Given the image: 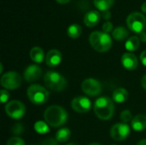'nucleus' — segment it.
<instances>
[{
    "instance_id": "obj_1",
    "label": "nucleus",
    "mask_w": 146,
    "mask_h": 145,
    "mask_svg": "<svg viewBox=\"0 0 146 145\" xmlns=\"http://www.w3.org/2000/svg\"><path fill=\"white\" fill-rule=\"evenodd\" d=\"M44 118L50 126L59 127L66 123L68 120V113L62 107L52 105L46 109L44 114Z\"/></svg>"
},
{
    "instance_id": "obj_7",
    "label": "nucleus",
    "mask_w": 146,
    "mask_h": 145,
    "mask_svg": "<svg viewBox=\"0 0 146 145\" xmlns=\"http://www.w3.org/2000/svg\"><path fill=\"white\" fill-rule=\"evenodd\" d=\"M5 112L11 119L20 120L23 118L26 114V107L21 102L13 100L7 103L5 105Z\"/></svg>"
},
{
    "instance_id": "obj_20",
    "label": "nucleus",
    "mask_w": 146,
    "mask_h": 145,
    "mask_svg": "<svg viewBox=\"0 0 146 145\" xmlns=\"http://www.w3.org/2000/svg\"><path fill=\"white\" fill-rule=\"evenodd\" d=\"M139 45H140V39H139V38L137 37V36H132V37H130L127 40V42L125 44V48L128 51L132 52V51L137 50L139 49Z\"/></svg>"
},
{
    "instance_id": "obj_22",
    "label": "nucleus",
    "mask_w": 146,
    "mask_h": 145,
    "mask_svg": "<svg viewBox=\"0 0 146 145\" xmlns=\"http://www.w3.org/2000/svg\"><path fill=\"white\" fill-rule=\"evenodd\" d=\"M114 3L115 0H93L95 7L103 12L109 10V9L112 7Z\"/></svg>"
},
{
    "instance_id": "obj_8",
    "label": "nucleus",
    "mask_w": 146,
    "mask_h": 145,
    "mask_svg": "<svg viewBox=\"0 0 146 145\" xmlns=\"http://www.w3.org/2000/svg\"><path fill=\"white\" fill-rule=\"evenodd\" d=\"M21 85V75L14 71L7 72L1 77V85L7 90H15Z\"/></svg>"
},
{
    "instance_id": "obj_33",
    "label": "nucleus",
    "mask_w": 146,
    "mask_h": 145,
    "mask_svg": "<svg viewBox=\"0 0 146 145\" xmlns=\"http://www.w3.org/2000/svg\"><path fill=\"white\" fill-rule=\"evenodd\" d=\"M139 39L142 41V42H144V43H146V32H141L140 34H139Z\"/></svg>"
},
{
    "instance_id": "obj_3",
    "label": "nucleus",
    "mask_w": 146,
    "mask_h": 145,
    "mask_svg": "<svg viewBox=\"0 0 146 145\" xmlns=\"http://www.w3.org/2000/svg\"><path fill=\"white\" fill-rule=\"evenodd\" d=\"M89 42L92 47L98 52H106L112 46V38L109 33L100 31L92 32L89 37Z\"/></svg>"
},
{
    "instance_id": "obj_9",
    "label": "nucleus",
    "mask_w": 146,
    "mask_h": 145,
    "mask_svg": "<svg viewBox=\"0 0 146 145\" xmlns=\"http://www.w3.org/2000/svg\"><path fill=\"white\" fill-rule=\"evenodd\" d=\"M130 132V127L127 123H116L110 129V136L115 141L121 142L128 138Z\"/></svg>"
},
{
    "instance_id": "obj_35",
    "label": "nucleus",
    "mask_w": 146,
    "mask_h": 145,
    "mask_svg": "<svg viewBox=\"0 0 146 145\" xmlns=\"http://www.w3.org/2000/svg\"><path fill=\"white\" fill-rule=\"evenodd\" d=\"M56 1L61 4H65V3H68L70 0H56Z\"/></svg>"
},
{
    "instance_id": "obj_6",
    "label": "nucleus",
    "mask_w": 146,
    "mask_h": 145,
    "mask_svg": "<svg viewBox=\"0 0 146 145\" xmlns=\"http://www.w3.org/2000/svg\"><path fill=\"white\" fill-rule=\"evenodd\" d=\"M127 25L132 32L140 34L146 29V17L141 13L133 12L127 18Z\"/></svg>"
},
{
    "instance_id": "obj_34",
    "label": "nucleus",
    "mask_w": 146,
    "mask_h": 145,
    "mask_svg": "<svg viewBox=\"0 0 146 145\" xmlns=\"http://www.w3.org/2000/svg\"><path fill=\"white\" fill-rule=\"evenodd\" d=\"M141 85H142V87L146 91V74L144 75V77L141 79Z\"/></svg>"
},
{
    "instance_id": "obj_11",
    "label": "nucleus",
    "mask_w": 146,
    "mask_h": 145,
    "mask_svg": "<svg viewBox=\"0 0 146 145\" xmlns=\"http://www.w3.org/2000/svg\"><path fill=\"white\" fill-rule=\"evenodd\" d=\"M71 107L75 112L85 114L90 111L92 108V103L88 97L83 96H78L72 100Z\"/></svg>"
},
{
    "instance_id": "obj_23",
    "label": "nucleus",
    "mask_w": 146,
    "mask_h": 145,
    "mask_svg": "<svg viewBox=\"0 0 146 145\" xmlns=\"http://www.w3.org/2000/svg\"><path fill=\"white\" fill-rule=\"evenodd\" d=\"M82 32V28L79 24H72L67 29V33L71 38H77L80 36Z\"/></svg>"
},
{
    "instance_id": "obj_30",
    "label": "nucleus",
    "mask_w": 146,
    "mask_h": 145,
    "mask_svg": "<svg viewBox=\"0 0 146 145\" xmlns=\"http://www.w3.org/2000/svg\"><path fill=\"white\" fill-rule=\"evenodd\" d=\"M0 94H1V96H0L1 103H5L9 100V92H8L6 90H1Z\"/></svg>"
},
{
    "instance_id": "obj_24",
    "label": "nucleus",
    "mask_w": 146,
    "mask_h": 145,
    "mask_svg": "<svg viewBox=\"0 0 146 145\" xmlns=\"http://www.w3.org/2000/svg\"><path fill=\"white\" fill-rule=\"evenodd\" d=\"M34 130L36 131V132L39 134H45L50 132L49 125L45 121H37L34 124Z\"/></svg>"
},
{
    "instance_id": "obj_10",
    "label": "nucleus",
    "mask_w": 146,
    "mask_h": 145,
    "mask_svg": "<svg viewBox=\"0 0 146 145\" xmlns=\"http://www.w3.org/2000/svg\"><path fill=\"white\" fill-rule=\"evenodd\" d=\"M81 89L85 94L91 97H95L98 96L102 92V85L98 80L89 78L82 82Z\"/></svg>"
},
{
    "instance_id": "obj_12",
    "label": "nucleus",
    "mask_w": 146,
    "mask_h": 145,
    "mask_svg": "<svg viewBox=\"0 0 146 145\" xmlns=\"http://www.w3.org/2000/svg\"><path fill=\"white\" fill-rule=\"evenodd\" d=\"M121 64L122 66L129 71H133L135 69H137L138 66H139V60L137 58V56L131 53V52H127L124 53L121 56Z\"/></svg>"
},
{
    "instance_id": "obj_21",
    "label": "nucleus",
    "mask_w": 146,
    "mask_h": 145,
    "mask_svg": "<svg viewBox=\"0 0 146 145\" xmlns=\"http://www.w3.org/2000/svg\"><path fill=\"white\" fill-rule=\"evenodd\" d=\"M71 137V132L68 128L63 127L59 129L56 133V139L59 143H65L67 142Z\"/></svg>"
},
{
    "instance_id": "obj_4",
    "label": "nucleus",
    "mask_w": 146,
    "mask_h": 145,
    "mask_svg": "<svg viewBox=\"0 0 146 145\" xmlns=\"http://www.w3.org/2000/svg\"><path fill=\"white\" fill-rule=\"evenodd\" d=\"M44 82L50 90L54 91H62L68 85L66 79L55 71L47 72L44 76Z\"/></svg>"
},
{
    "instance_id": "obj_16",
    "label": "nucleus",
    "mask_w": 146,
    "mask_h": 145,
    "mask_svg": "<svg viewBox=\"0 0 146 145\" xmlns=\"http://www.w3.org/2000/svg\"><path fill=\"white\" fill-rule=\"evenodd\" d=\"M132 128L136 132H142L146 129V115H139L135 116L131 122Z\"/></svg>"
},
{
    "instance_id": "obj_5",
    "label": "nucleus",
    "mask_w": 146,
    "mask_h": 145,
    "mask_svg": "<svg viewBox=\"0 0 146 145\" xmlns=\"http://www.w3.org/2000/svg\"><path fill=\"white\" fill-rule=\"evenodd\" d=\"M29 100L36 105H43L49 99L48 91L40 85H32L27 91Z\"/></svg>"
},
{
    "instance_id": "obj_39",
    "label": "nucleus",
    "mask_w": 146,
    "mask_h": 145,
    "mask_svg": "<svg viewBox=\"0 0 146 145\" xmlns=\"http://www.w3.org/2000/svg\"><path fill=\"white\" fill-rule=\"evenodd\" d=\"M89 145H101L100 144H98V143H92V144H90Z\"/></svg>"
},
{
    "instance_id": "obj_38",
    "label": "nucleus",
    "mask_w": 146,
    "mask_h": 145,
    "mask_svg": "<svg viewBox=\"0 0 146 145\" xmlns=\"http://www.w3.org/2000/svg\"><path fill=\"white\" fill-rule=\"evenodd\" d=\"M2 72H3V64L0 63V73H2Z\"/></svg>"
},
{
    "instance_id": "obj_19",
    "label": "nucleus",
    "mask_w": 146,
    "mask_h": 145,
    "mask_svg": "<svg viewBox=\"0 0 146 145\" xmlns=\"http://www.w3.org/2000/svg\"><path fill=\"white\" fill-rule=\"evenodd\" d=\"M128 31L124 26H117L112 32L113 38L117 41H123L128 38Z\"/></svg>"
},
{
    "instance_id": "obj_36",
    "label": "nucleus",
    "mask_w": 146,
    "mask_h": 145,
    "mask_svg": "<svg viewBox=\"0 0 146 145\" xmlns=\"http://www.w3.org/2000/svg\"><path fill=\"white\" fill-rule=\"evenodd\" d=\"M141 10H142L144 13H146V2L142 4V6H141Z\"/></svg>"
},
{
    "instance_id": "obj_2",
    "label": "nucleus",
    "mask_w": 146,
    "mask_h": 145,
    "mask_svg": "<svg viewBox=\"0 0 146 145\" xmlns=\"http://www.w3.org/2000/svg\"><path fill=\"white\" fill-rule=\"evenodd\" d=\"M93 110L96 116L103 121L110 120L115 112V105L113 101L108 97H98L93 105Z\"/></svg>"
},
{
    "instance_id": "obj_25",
    "label": "nucleus",
    "mask_w": 146,
    "mask_h": 145,
    "mask_svg": "<svg viewBox=\"0 0 146 145\" xmlns=\"http://www.w3.org/2000/svg\"><path fill=\"white\" fill-rule=\"evenodd\" d=\"M6 145H25V142L21 138L12 137L7 141Z\"/></svg>"
},
{
    "instance_id": "obj_15",
    "label": "nucleus",
    "mask_w": 146,
    "mask_h": 145,
    "mask_svg": "<svg viewBox=\"0 0 146 145\" xmlns=\"http://www.w3.org/2000/svg\"><path fill=\"white\" fill-rule=\"evenodd\" d=\"M101 17H102V15H100L98 11L90 10L84 16V23L86 26L93 27L99 23Z\"/></svg>"
},
{
    "instance_id": "obj_40",
    "label": "nucleus",
    "mask_w": 146,
    "mask_h": 145,
    "mask_svg": "<svg viewBox=\"0 0 146 145\" xmlns=\"http://www.w3.org/2000/svg\"><path fill=\"white\" fill-rule=\"evenodd\" d=\"M66 145H78L77 144H74V143H70V144H66Z\"/></svg>"
},
{
    "instance_id": "obj_27",
    "label": "nucleus",
    "mask_w": 146,
    "mask_h": 145,
    "mask_svg": "<svg viewBox=\"0 0 146 145\" xmlns=\"http://www.w3.org/2000/svg\"><path fill=\"white\" fill-rule=\"evenodd\" d=\"M11 132L15 135H20L24 132V126L21 123H16L12 126Z\"/></svg>"
},
{
    "instance_id": "obj_26",
    "label": "nucleus",
    "mask_w": 146,
    "mask_h": 145,
    "mask_svg": "<svg viewBox=\"0 0 146 145\" xmlns=\"http://www.w3.org/2000/svg\"><path fill=\"white\" fill-rule=\"evenodd\" d=\"M132 117H133L132 116V113L129 110H127V109L123 110L121 113V115H120V118H121V121L124 122V123H127V122L130 121L132 120Z\"/></svg>"
},
{
    "instance_id": "obj_14",
    "label": "nucleus",
    "mask_w": 146,
    "mask_h": 145,
    "mask_svg": "<svg viewBox=\"0 0 146 145\" xmlns=\"http://www.w3.org/2000/svg\"><path fill=\"white\" fill-rule=\"evenodd\" d=\"M62 60V53L56 49H52L48 51L45 56V62L46 65L50 68H55L58 66Z\"/></svg>"
},
{
    "instance_id": "obj_17",
    "label": "nucleus",
    "mask_w": 146,
    "mask_h": 145,
    "mask_svg": "<svg viewBox=\"0 0 146 145\" xmlns=\"http://www.w3.org/2000/svg\"><path fill=\"white\" fill-rule=\"evenodd\" d=\"M129 94L125 88H117L114 91L112 97L115 103H122L128 99Z\"/></svg>"
},
{
    "instance_id": "obj_28",
    "label": "nucleus",
    "mask_w": 146,
    "mask_h": 145,
    "mask_svg": "<svg viewBox=\"0 0 146 145\" xmlns=\"http://www.w3.org/2000/svg\"><path fill=\"white\" fill-rule=\"evenodd\" d=\"M58 143L59 142L56 139V138H48L44 139L40 145H58Z\"/></svg>"
},
{
    "instance_id": "obj_29",
    "label": "nucleus",
    "mask_w": 146,
    "mask_h": 145,
    "mask_svg": "<svg viewBox=\"0 0 146 145\" xmlns=\"http://www.w3.org/2000/svg\"><path fill=\"white\" fill-rule=\"evenodd\" d=\"M103 32L105 33H109L113 31V24L110 21H106L103 24Z\"/></svg>"
},
{
    "instance_id": "obj_18",
    "label": "nucleus",
    "mask_w": 146,
    "mask_h": 145,
    "mask_svg": "<svg viewBox=\"0 0 146 145\" xmlns=\"http://www.w3.org/2000/svg\"><path fill=\"white\" fill-rule=\"evenodd\" d=\"M30 57L33 62L36 63H41L44 59V53L42 48L35 46L30 50Z\"/></svg>"
},
{
    "instance_id": "obj_31",
    "label": "nucleus",
    "mask_w": 146,
    "mask_h": 145,
    "mask_svg": "<svg viewBox=\"0 0 146 145\" xmlns=\"http://www.w3.org/2000/svg\"><path fill=\"white\" fill-rule=\"evenodd\" d=\"M102 17H103V19H104L106 21L110 20L111 18V13H110V11H109V10L104 11L103 14H102Z\"/></svg>"
},
{
    "instance_id": "obj_41",
    "label": "nucleus",
    "mask_w": 146,
    "mask_h": 145,
    "mask_svg": "<svg viewBox=\"0 0 146 145\" xmlns=\"http://www.w3.org/2000/svg\"><path fill=\"white\" fill-rule=\"evenodd\" d=\"M113 145H115V144H113Z\"/></svg>"
},
{
    "instance_id": "obj_37",
    "label": "nucleus",
    "mask_w": 146,
    "mask_h": 145,
    "mask_svg": "<svg viewBox=\"0 0 146 145\" xmlns=\"http://www.w3.org/2000/svg\"><path fill=\"white\" fill-rule=\"evenodd\" d=\"M137 145H146V139H142V140H140Z\"/></svg>"
},
{
    "instance_id": "obj_13",
    "label": "nucleus",
    "mask_w": 146,
    "mask_h": 145,
    "mask_svg": "<svg viewBox=\"0 0 146 145\" xmlns=\"http://www.w3.org/2000/svg\"><path fill=\"white\" fill-rule=\"evenodd\" d=\"M41 74H42L41 68L38 67V65L33 64L26 68L23 75H24V79L27 81L33 82V81L38 80L41 77Z\"/></svg>"
},
{
    "instance_id": "obj_32",
    "label": "nucleus",
    "mask_w": 146,
    "mask_h": 145,
    "mask_svg": "<svg viewBox=\"0 0 146 145\" xmlns=\"http://www.w3.org/2000/svg\"><path fill=\"white\" fill-rule=\"evenodd\" d=\"M140 62H141V63L144 65V66H145L146 67V50H144L141 54H140Z\"/></svg>"
}]
</instances>
